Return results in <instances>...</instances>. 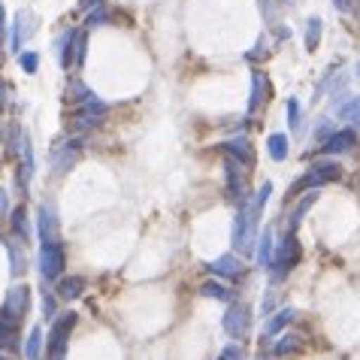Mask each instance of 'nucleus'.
Returning <instances> with one entry per match:
<instances>
[{
  "instance_id": "28",
  "label": "nucleus",
  "mask_w": 360,
  "mask_h": 360,
  "mask_svg": "<svg viewBox=\"0 0 360 360\" xmlns=\"http://www.w3.org/2000/svg\"><path fill=\"white\" fill-rule=\"evenodd\" d=\"M6 252H9V273H13V278L18 276H25L27 273V257L22 248H15L13 239H6Z\"/></svg>"
},
{
  "instance_id": "3",
  "label": "nucleus",
  "mask_w": 360,
  "mask_h": 360,
  "mask_svg": "<svg viewBox=\"0 0 360 360\" xmlns=\"http://www.w3.org/2000/svg\"><path fill=\"white\" fill-rule=\"evenodd\" d=\"M300 264H303V245H300L294 230H288V233H282L276 239V255H273V266H269L273 282H282V278L291 276Z\"/></svg>"
},
{
  "instance_id": "2",
  "label": "nucleus",
  "mask_w": 360,
  "mask_h": 360,
  "mask_svg": "<svg viewBox=\"0 0 360 360\" xmlns=\"http://www.w3.org/2000/svg\"><path fill=\"white\" fill-rule=\"evenodd\" d=\"M342 176H345V169H342V164H339L336 158H321V161H312L306 167V173L291 185V197H300L306 191H318V188H324V185H333Z\"/></svg>"
},
{
  "instance_id": "17",
  "label": "nucleus",
  "mask_w": 360,
  "mask_h": 360,
  "mask_svg": "<svg viewBox=\"0 0 360 360\" xmlns=\"http://www.w3.org/2000/svg\"><path fill=\"white\" fill-rule=\"evenodd\" d=\"M209 273L218 276V278H243V261H239V255H221L215 257V261H209Z\"/></svg>"
},
{
  "instance_id": "43",
  "label": "nucleus",
  "mask_w": 360,
  "mask_h": 360,
  "mask_svg": "<svg viewBox=\"0 0 360 360\" xmlns=\"http://www.w3.org/2000/svg\"><path fill=\"white\" fill-rule=\"evenodd\" d=\"M333 6L339 9V13H345V9H348V6H352V0H333Z\"/></svg>"
},
{
  "instance_id": "1",
  "label": "nucleus",
  "mask_w": 360,
  "mask_h": 360,
  "mask_svg": "<svg viewBox=\"0 0 360 360\" xmlns=\"http://www.w3.org/2000/svg\"><path fill=\"white\" fill-rule=\"evenodd\" d=\"M70 100H73V115H70V131H88V127L103 124L109 103H103L82 79H70Z\"/></svg>"
},
{
  "instance_id": "14",
  "label": "nucleus",
  "mask_w": 360,
  "mask_h": 360,
  "mask_svg": "<svg viewBox=\"0 0 360 360\" xmlns=\"http://www.w3.org/2000/svg\"><path fill=\"white\" fill-rule=\"evenodd\" d=\"M76 34L79 27H64L61 34H58V64H61V70H73L76 67Z\"/></svg>"
},
{
  "instance_id": "4",
  "label": "nucleus",
  "mask_w": 360,
  "mask_h": 360,
  "mask_svg": "<svg viewBox=\"0 0 360 360\" xmlns=\"http://www.w3.org/2000/svg\"><path fill=\"white\" fill-rule=\"evenodd\" d=\"M79 324L76 312H64L61 318H55L49 327V339H46V360H67V345H70V333Z\"/></svg>"
},
{
  "instance_id": "12",
  "label": "nucleus",
  "mask_w": 360,
  "mask_h": 360,
  "mask_svg": "<svg viewBox=\"0 0 360 360\" xmlns=\"http://www.w3.org/2000/svg\"><path fill=\"white\" fill-rule=\"evenodd\" d=\"M357 131L354 127H342V131H333L330 134V139L327 143L318 148V152H321L324 158H336V155H348V152H354L357 148Z\"/></svg>"
},
{
  "instance_id": "41",
  "label": "nucleus",
  "mask_w": 360,
  "mask_h": 360,
  "mask_svg": "<svg viewBox=\"0 0 360 360\" xmlns=\"http://www.w3.org/2000/svg\"><path fill=\"white\" fill-rule=\"evenodd\" d=\"M97 6H103V0H82V9H85V13H91V9H97Z\"/></svg>"
},
{
  "instance_id": "37",
  "label": "nucleus",
  "mask_w": 360,
  "mask_h": 360,
  "mask_svg": "<svg viewBox=\"0 0 360 360\" xmlns=\"http://www.w3.org/2000/svg\"><path fill=\"white\" fill-rule=\"evenodd\" d=\"M218 360H245V352H243V345L239 342H230L221 354H218Z\"/></svg>"
},
{
  "instance_id": "26",
  "label": "nucleus",
  "mask_w": 360,
  "mask_h": 360,
  "mask_svg": "<svg viewBox=\"0 0 360 360\" xmlns=\"http://www.w3.org/2000/svg\"><path fill=\"white\" fill-rule=\"evenodd\" d=\"M288 143H291V139H288V134H269V136H266V155L273 158L276 164H282L285 158L291 155V146H288Z\"/></svg>"
},
{
  "instance_id": "21",
  "label": "nucleus",
  "mask_w": 360,
  "mask_h": 360,
  "mask_svg": "<svg viewBox=\"0 0 360 360\" xmlns=\"http://www.w3.org/2000/svg\"><path fill=\"white\" fill-rule=\"evenodd\" d=\"M306 348V339L300 336V333H282L273 342V354L278 357V360H285V357H294V354H300Z\"/></svg>"
},
{
  "instance_id": "11",
  "label": "nucleus",
  "mask_w": 360,
  "mask_h": 360,
  "mask_svg": "<svg viewBox=\"0 0 360 360\" xmlns=\"http://www.w3.org/2000/svg\"><path fill=\"white\" fill-rule=\"evenodd\" d=\"M221 152H224V158H233L236 164H243L248 173L255 169L257 155H255V146H252V139H248V136H230V139H224Z\"/></svg>"
},
{
  "instance_id": "23",
  "label": "nucleus",
  "mask_w": 360,
  "mask_h": 360,
  "mask_svg": "<svg viewBox=\"0 0 360 360\" xmlns=\"http://www.w3.org/2000/svg\"><path fill=\"white\" fill-rule=\"evenodd\" d=\"M18 327H22V324H13V321H4V318H0V352H6V354H18V352H22V342H18Z\"/></svg>"
},
{
  "instance_id": "8",
  "label": "nucleus",
  "mask_w": 360,
  "mask_h": 360,
  "mask_svg": "<svg viewBox=\"0 0 360 360\" xmlns=\"http://www.w3.org/2000/svg\"><path fill=\"white\" fill-rule=\"evenodd\" d=\"M82 158V139L73 136V139H61L55 148H52V173L55 176H64L76 167V161Z\"/></svg>"
},
{
  "instance_id": "38",
  "label": "nucleus",
  "mask_w": 360,
  "mask_h": 360,
  "mask_svg": "<svg viewBox=\"0 0 360 360\" xmlns=\"http://www.w3.org/2000/svg\"><path fill=\"white\" fill-rule=\"evenodd\" d=\"M55 294H49L46 288H43V318L46 321H55Z\"/></svg>"
},
{
  "instance_id": "15",
  "label": "nucleus",
  "mask_w": 360,
  "mask_h": 360,
  "mask_svg": "<svg viewBox=\"0 0 360 360\" xmlns=\"http://www.w3.org/2000/svg\"><path fill=\"white\" fill-rule=\"evenodd\" d=\"M37 233H39V243H55V239H61V224H58V215L52 206H39Z\"/></svg>"
},
{
  "instance_id": "29",
  "label": "nucleus",
  "mask_w": 360,
  "mask_h": 360,
  "mask_svg": "<svg viewBox=\"0 0 360 360\" xmlns=\"http://www.w3.org/2000/svg\"><path fill=\"white\" fill-rule=\"evenodd\" d=\"M200 294L212 297V300H221V303H227V300L233 297V294H230V288L221 282V278H209V282H203V285H200Z\"/></svg>"
},
{
  "instance_id": "7",
  "label": "nucleus",
  "mask_w": 360,
  "mask_h": 360,
  "mask_svg": "<svg viewBox=\"0 0 360 360\" xmlns=\"http://www.w3.org/2000/svg\"><path fill=\"white\" fill-rule=\"evenodd\" d=\"M37 34V15L31 9H18L13 15V25H9V49H13L15 55L25 52V43Z\"/></svg>"
},
{
  "instance_id": "16",
  "label": "nucleus",
  "mask_w": 360,
  "mask_h": 360,
  "mask_svg": "<svg viewBox=\"0 0 360 360\" xmlns=\"http://www.w3.org/2000/svg\"><path fill=\"white\" fill-rule=\"evenodd\" d=\"M269 197H273V182H264L252 194V200H248V221H252V233L255 236H257V227H261V218H264V209L269 203Z\"/></svg>"
},
{
  "instance_id": "32",
  "label": "nucleus",
  "mask_w": 360,
  "mask_h": 360,
  "mask_svg": "<svg viewBox=\"0 0 360 360\" xmlns=\"http://www.w3.org/2000/svg\"><path fill=\"white\" fill-rule=\"evenodd\" d=\"M288 124H291V131H300V124H303V109H300L297 97L288 100Z\"/></svg>"
},
{
  "instance_id": "30",
  "label": "nucleus",
  "mask_w": 360,
  "mask_h": 360,
  "mask_svg": "<svg viewBox=\"0 0 360 360\" xmlns=\"http://www.w3.org/2000/svg\"><path fill=\"white\" fill-rule=\"evenodd\" d=\"M336 115L339 118H345V122H352V124H360V97H348L342 100V103L336 106Z\"/></svg>"
},
{
  "instance_id": "39",
  "label": "nucleus",
  "mask_w": 360,
  "mask_h": 360,
  "mask_svg": "<svg viewBox=\"0 0 360 360\" xmlns=\"http://www.w3.org/2000/svg\"><path fill=\"white\" fill-rule=\"evenodd\" d=\"M6 103H9V82L6 79H0V112L6 109Z\"/></svg>"
},
{
  "instance_id": "13",
  "label": "nucleus",
  "mask_w": 360,
  "mask_h": 360,
  "mask_svg": "<svg viewBox=\"0 0 360 360\" xmlns=\"http://www.w3.org/2000/svg\"><path fill=\"white\" fill-rule=\"evenodd\" d=\"M34 169H37V161H34V143L31 136H22V164L15 169V185H18V194H27V185L34 179Z\"/></svg>"
},
{
  "instance_id": "35",
  "label": "nucleus",
  "mask_w": 360,
  "mask_h": 360,
  "mask_svg": "<svg viewBox=\"0 0 360 360\" xmlns=\"http://www.w3.org/2000/svg\"><path fill=\"white\" fill-rule=\"evenodd\" d=\"M266 55H269V39H266V37H257L255 49H252V52H248L245 58H248V61H264Z\"/></svg>"
},
{
  "instance_id": "18",
  "label": "nucleus",
  "mask_w": 360,
  "mask_h": 360,
  "mask_svg": "<svg viewBox=\"0 0 360 360\" xmlns=\"http://www.w3.org/2000/svg\"><path fill=\"white\" fill-rule=\"evenodd\" d=\"M269 79H266V73L264 70H255L252 73V97H248V112H257L266 100H269Z\"/></svg>"
},
{
  "instance_id": "47",
  "label": "nucleus",
  "mask_w": 360,
  "mask_h": 360,
  "mask_svg": "<svg viewBox=\"0 0 360 360\" xmlns=\"http://www.w3.org/2000/svg\"><path fill=\"white\" fill-rule=\"evenodd\" d=\"M285 4H297V0H285Z\"/></svg>"
},
{
  "instance_id": "10",
  "label": "nucleus",
  "mask_w": 360,
  "mask_h": 360,
  "mask_svg": "<svg viewBox=\"0 0 360 360\" xmlns=\"http://www.w3.org/2000/svg\"><path fill=\"white\" fill-rule=\"evenodd\" d=\"M252 221H248V203H239L236 206V215H233V230H230V243H233L236 252L248 255L252 252Z\"/></svg>"
},
{
  "instance_id": "25",
  "label": "nucleus",
  "mask_w": 360,
  "mask_h": 360,
  "mask_svg": "<svg viewBox=\"0 0 360 360\" xmlns=\"http://www.w3.org/2000/svg\"><path fill=\"white\" fill-rule=\"evenodd\" d=\"M315 200H318V191H309V194H303V197H300V203L291 209V215L285 218L288 230H297V227H300V221H303V218H306V212H309V209L315 206Z\"/></svg>"
},
{
  "instance_id": "44",
  "label": "nucleus",
  "mask_w": 360,
  "mask_h": 360,
  "mask_svg": "<svg viewBox=\"0 0 360 360\" xmlns=\"http://www.w3.org/2000/svg\"><path fill=\"white\" fill-rule=\"evenodd\" d=\"M4 212H6V191L0 188V215H4Z\"/></svg>"
},
{
  "instance_id": "36",
  "label": "nucleus",
  "mask_w": 360,
  "mask_h": 360,
  "mask_svg": "<svg viewBox=\"0 0 360 360\" xmlns=\"http://www.w3.org/2000/svg\"><path fill=\"white\" fill-rule=\"evenodd\" d=\"M18 64H22V70L27 76H34L37 67H39V55L37 52H22V55H18Z\"/></svg>"
},
{
  "instance_id": "20",
  "label": "nucleus",
  "mask_w": 360,
  "mask_h": 360,
  "mask_svg": "<svg viewBox=\"0 0 360 360\" xmlns=\"http://www.w3.org/2000/svg\"><path fill=\"white\" fill-rule=\"evenodd\" d=\"M85 291V278L82 276H61L55 282V297L64 300V303H73L76 297H82Z\"/></svg>"
},
{
  "instance_id": "34",
  "label": "nucleus",
  "mask_w": 360,
  "mask_h": 360,
  "mask_svg": "<svg viewBox=\"0 0 360 360\" xmlns=\"http://www.w3.org/2000/svg\"><path fill=\"white\" fill-rule=\"evenodd\" d=\"M85 52H88V34L79 31L76 34V70L85 67Z\"/></svg>"
},
{
  "instance_id": "31",
  "label": "nucleus",
  "mask_w": 360,
  "mask_h": 360,
  "mask_svg": "<svg viewBox=\"0 0 360 360\" xmlns=\"http://www.w3.org/2000/svg\"><path fill=\"white\" fill-rule=\"evenodd\" d=\"M39 348H43V324H37V327L31 330V336H27V342H25V354H27V360H43Z\"/></svg>"
},
{
  "instance_id": "24",
  "label": "nucleus",
  "mask_w": 360,
  "mask_h": 360,
  "mask_svg": "<svg viewBox=\"0 0 360 360\" xmlns=\"http://www.w3.org/2000/svg\"><path fill=\"white\" fill-rule=\"evenodd\" d=\"M294 318H297V309H294V306L278 309V312L266 321L264 333H266V336H278V333H285V327H291V324H294Z\"/></svg>"
},
{
  "instance_id": "45",
  "label": "nucleus",
  "mask_w": 360,
  "mask_h": 360,
  "mask_svg": "<svg viewBox=\"0 0 360 360\" xmlns=\"http://www.w3.org/2000/svg\"><path fill=\"white\" fill-rule=\"evenodd\" d=\"M0 31H6V13H4V4H0Z\"/></svg>"
},
{
  "instance_id": "19",
  "label": "nucleus",
  "mask_w": 360,
  "mask_h": 360,
  "mask_svg": "<svg viewBox=\"0 0 360 360\" xmlns=\"http://www.w3.org/2000/svg\"><path fill=\"white\" fill-rule=\"evenodd\" d=\"M9 230H13V236H18V243H31V218H27V209L25 203L13 206V212H9Z\"/></svg>"
},
{
  "instance_id": "42",
  "label": "nucleus",
  "mask_w": 360,
  "mask_h": 360,
  "mask_svg": "<svg viewBox=\"0 0 360 360\" xmlns=\"http://www.w3.org/2000/svg\"><path fill=\"white\" fill-rule=\"evenodd\" d=\"M288 37H291V27H278V31H276V39H278V43H282V39H288Z\"/></svg>"
},
{
  "instance_id": "5",
  "label": "nucleus",
  "mask_w": 360,
  "mask_h": 360,
  "mask_svg": "<svg viewBox=\"0 0 360 360\" xmlns=\"http://www.w3.org/2000/svg\"><path fill=\"white\" fill-rule=\"evenodd\" d=\"M64 266H67V248L61 239L55 243H39V276L46 282H58L64 276Z\"/></svg>"
},
{
  "instance_id": "22",
  "label": "nucleus",
  "mask_w": 360,
  "mask_h": 360,
  "mask_svg": "<svg viewBox=\"0 0 360 360\" xmlns=\"http://www.w3.org/2000/svg\"><path fill=\"white\" fill-rule=\"evenodd\" d=\"M257 239H261V243H257V248H255L257 266L269 269V266H273V255H276V233H273V227H264Z\"/></svg>"
},
{
  "instance_id": "6",
  "label": "nucleus",
  "mask_w": 360,
  "mask_h": 360,
  "mask_svg": "<svg viewBox=\"0 0 360 360\" xmlns=\"http://www.w3.org/2000/svg\"><path fill=\"white\" fill-rule=\"evenodd\" d=\"M27 312H31V291H27V285H13L6 291L4 303H0V318L13 321V324H22Z\"/></svg>"
},
{
  "instance_id": "46",
  "label": "nucleus",
  "mask_w": 360,
  "mask_h": 360,
  "mask_svg": "<svg viewBox=\"0 0 360 360\" xmlns=\"http://www.w3.org/2000/svg\"><path fill=\"white\" fill-rule=\"evenodd\" d=\"M261 4H264V6H269V0H261Z\"/></svg>"
},
{
  "instance_id": "9",
  "label": "nucleus",
  "mask_w": 360,
  "mask_h": 360,
  "mask_svg": "<svg viewBox=\"0 0 360 360\" xmlns=\"http://www.w3.org/2000/svg\"><path fill=\"white\" fill-rule=\"evenodd\" d=\"M221 324H224V333L233 336L239 342V339H245L248 333H252V309H248L245 303H230Z\"/></svg>"
},
{
  "instance_id": "27",
  "label": "nucleus",
  "mask_w": 360,
  "mask_h": 360,
  "mask_svg": "<svg viewBox=\"0 0 360 360\" xmlns=\"http://www.w3.org/2000/svg\"><path fill=\"white\" fill-rule=\"evenodd\" d=\"M321 34H324V22L318 15H312L306 22V31H303V43H306V52H315L321 46Z\"/></svg>"
},
{
  "instance_id": "33",
  "label": "nucleus",
  "mask_w": 360,
  "mask_h": 360,
  "mask_svg": "<svg viewBox=\"0 0 360 360\" xmlns=\"http://www.w3.org/2000/svg\"><path fill=\"white\" fill-rule=\"evenodd\" d=\"M109 22V9L106 6H97V9H91V13L85 15V27L91 31V27H100V25H106Z\"/></svg>"
},
{
  "instance_id": "40",
  "label": "nucleus",
  "mask_w": 360,
  "mask_h": 360,
  "mask_svg": "<svg viewBox=\"0 0 360 360\" xmlns=\"http://www.w3.org/2000/svg\"><path fill=\"white\" fill-rule=\"evenodd\" d=\"M273 312V288L266 291V297H264V303H261V315H269Z\"/></svg>"
}]
</instances>
